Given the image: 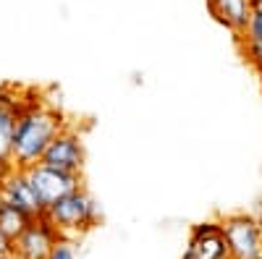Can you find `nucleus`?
Instances as JSON below:
<instances>
[{"label":"nucleus","mask_w":262,"mask_h":259,"mask_svg":"<svg viewBox=\"0 0 262 259\" xmlns=\"http://www.w3.org/2000/svg\"><path fill=\"white\" fill-rule=\"evenodd\" d=\"M228 259H262V230L249 212H228L221 218Z\"/></svg>","instance_id":"7ed1b4c3"},{"label":"nucleus","mask_w":262,"mask_h":259,"mask_svg":"<svg viewBox=\"0 0 262 259\" xmlns=\"http://www.w3.org/2000/svg\"><path fill=\"white\" fill-rule=\"evenodd\" d=\"M0 191H3L6 204L27 212L29 218H42V215H45V207H42V202L37 199V194H34V189H32V183L27 178V170L16 168L6 178V183L0 186Z\"/></svg>","instance_id":"6e6552de"},{"label":"nucleus","mask_w":262,"mask_h":259,"mask_svg":"<svg viewBox=\"0 0 262 259\" xmlns=\"http://www.w3.org/2000/svg\"><path fill=\"white\" fill-rule=\"evenodd\" d=\"M0 259H18V256H16V254L11 251V254H6V256H0Z\"/></svg>","instance_id":"a211bd4d"},{"label":"nucleus","mask_w":262,"mask_h":259,"mask_svg":"<svg viewBox=\"0 0 262 259\" xmlns=\"http://www.w3.org/2000/svg\"><path fill=\"white\" fill-rule=\"evenodd\" d=\"M66 126L63 113L53 102H48L37 89L21 92V110L11 134V160L18 170L37 165L45 155L48 144Z\"/></svg>","instance_id":"f257e3e1"},{"label":"nucleus","mask_w":262,"mask_h":259,"mask_svg":"<svg viewBox=\"0 0 262 259\" xmlns=\"http://www.w3.org/2000/svg\"><path fill=\"white\" fill-rule=\"evenodd\" d=\"M13 251V241L8 239V236L0 230V256H6V254H11Z\"/></svg>","instance_id":"2eb2a0df"},{"label":"nucleus","mask_w":262,"mask_h":259,"mask_svg":"<svg viewBox=\"0 0 262 259\" xmlns=\"http://www.w3.org/2000/svg\"><path fill=\"white\" fill-rule=\"evenodd\" d=\"M27 178L37 194V199L42 202V207H50L58 199L69 197L71 191L81 189V173H69V170H58V168H48V165H32L27 168Z\"/></svg>","instance_id":"20e7f679"},{"label":"nucleus","mask_w":262,"mask_h":259,"mask_svg":"<svg viewBox=\"0 0 262 259\" xmlns=\"http://www.w3.org/2000/svg\"><path fill=\"white\" fill-rule=\"evenodd\" d=\"M45 218L55 225L60 239L76 241V236L92 230L100 223V207H97L92 194L81 186V189L71 191L69 197H63L55 204H50L45 209Z\"/></svg>","instance_id":"f03ea898"},{"label":"nucleus","mask_w":262,"mask_h":259,"mask_svg":"<svg viewBox=\"0 0 262 259\" xmlns=\"http://www.w3.org/2000/svg\"><path fill=\"white\" fill-rule=\"evenodd\" d=\"M39 162L48 165V168H58V170L81 173V168H84V139H81V134L71 123H66L55 134V139L48 144Z\"/></svg>","instance_id":"39448f33"},{"label":"nucleus","mask_w":262,"mask_h":259,"mask_svg":"<svg viewBox=\"0 0 262 259\" xmlns=\"http://www.w3.org/2000/svg\"><path fill=\"white\" fill-rule=\"evenodd\" d=\"M32 223V218L27 212H21L11 204H3V209H0V230H3L11 241H16L21 233L27 230V225Z\"/></svg>","instance_id":"f8f14e48"},{"label":"nucleus","mask_w":262,"mask_h":259,"mask_svg":"<svg viewBox=\"0 0 262 259\" xmlns=\"http://www.w3.org/2000/svg\"><path fill=\"white\" fill-rule=\"evenodd\" d=\"M48 259H76V241L60 239V241L55 244V249L50 251Z\"/></svg>","instance_id":"ddd939ff"},{"label":"nucleus","mask_w":262,"mask_h":259,"mask_svg":"<svg viewBox=\"0 0 262 259\" xmlns=\"http://www.w3.org/2000/svg\"><path fill=\"white\" fill-rule=\"evenodd\" d=\"M205 3L217 24H223L236 37H242L252 16V0H205Z\"/></svg>","instance_id":"1a4fd4ad"},{"label":"nucleus","mask_w":262,"mask_h":259,"mask_svg":"<svg viewBox=\"0 0 262 259\" xmlns=\"http://www.w3.org/2000/svg\"><path fill=\"white\" fill-rule=\"evenodd\" d=\"M3 204H6V199H3V191H0V209H3Z\"/></svg>","instance_id":"6ab92c4d"},{"label":"nucleus","mask_w":262,"mask_h":259,"mask_svg":"<svg viewBox=\"0 0 262 259\" xmlns=\"http://www.w3.org/2000/svg\"><path fill=\"white\" fill-rule=\"evenodd\" d=\"M21 110V92L11 84H0V139L11 144V134Z\"/></svg>","instance_id":"9d476101"},{"label":"nucleus","mask_w":262,"mask_h":259,"mask_svg":"<svg viewBox=\"0 0 262 259\" xmlns=\"http://www.w3.org/2000/svg\"><path fill=\"white\" fill-rule=\"evenodd\" d=\"M238 39H242V48H244L247 60L252 63L254 68L262 71V8L252 11L249 24H247V29L242 32Z\"/></svg>","instance_id":"9b49d317"},{"label":"nucleus","mask_w":262,"mask_h":259,"mask_svg":"<svg viewBox=\"0 0 262 259\" xmlns=\"http://www.w3.org/2000/svg\"><path fill=\"white\" fill-rule=\"evenodd\" d=\"M249 215H252V218H254V223H257V228L262 230V199L257 202V207H254V209H252Z\"/></svg>","instance_id":"dca6fc26"},{"label":"nucleus","mask_w":262,"mask_h":259,"mask_svg":"<svg viewBox=\"0 0 262 259\" xmlns=\"http://www.w3.org/2000/svg\"><path fill=\"white\" fill-rule=\"evenodd\" d=\"M8 152H11V144H8L6 139H0V155H8ZM8 157H11V155H8Z\"/></svg>","instance_id":"f3484780"},{"label":"nucleus","mask_w":262,"mask_h":259,"mask_svg":"<svg viewBox=\"0 0 262 259\" xmlns=\"http://www.w3.org/2000/svg\"><path fill=\"white\" fill-rule=\"evenodd\" d=\"M16 170V165H13V160L8 157V155H0V186L6 183V178L11 176V173Z\"/></svg>","instance_id":"4468645a"},{"label":"nucleus","mask_w":262,"mask_h":259,"mask_svg":"<svg viewBox=\"0 0 262 259\" xmlns=\"http://www.w3.org/2000/svg\"><path fill=\"white\" fill-rule=\"evenodd\" d=\"M181 259H228V246L223 239L221 220H205L191 225L189 244Z\"/></svg>","instance_id":"0eeeda50"},{"label":"nucleus","mask_w":262,"mask_h":259,"mask_svg":"<svg viewBox=\"0 0 262 259\" xmlns=\"http://www.w3.org/2000/svg\"><path fill=\"white\" fill-rule=\"evenodd\" d=\"M58 241H60V233L42 215V218H32L27 230L13 241V254L18 259H48Z\"/></svg>","instance_id":"423d86ee"}]
</instances>
